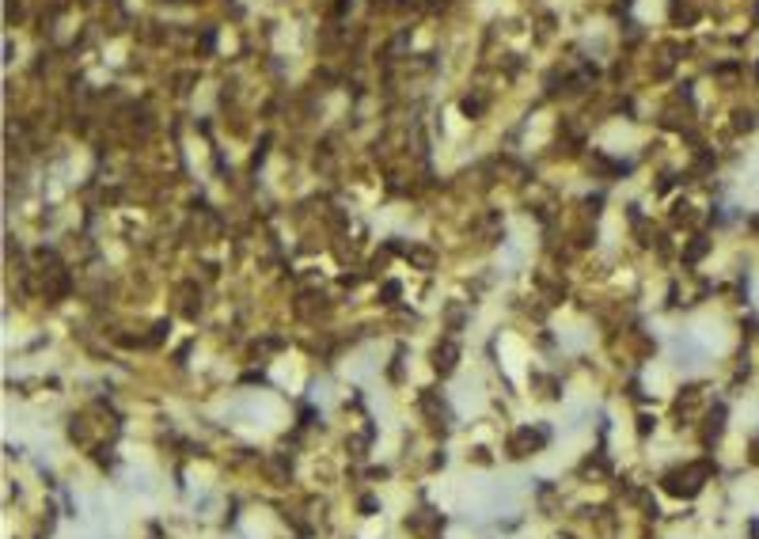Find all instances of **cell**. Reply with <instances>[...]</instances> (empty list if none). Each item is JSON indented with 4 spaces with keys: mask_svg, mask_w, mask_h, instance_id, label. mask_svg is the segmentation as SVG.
I'll list each match as a JSON object with an SVG mask.
<instances>
[{
    "mask_svg": "<svg viewBox=\"0 0 759 539\" xmlns=\"http://www.w3.org/2000/svg\"><path fill=\"white\" fill-rule=\"evenodd\" d=\"M748 459H752V464L759 467V437H755V441H752V456H748Z\"/></svg>",
    "mask_w": 759,
    "mask_h": 539,
    "instance_id": "obj_2",
    "label": "cell"
},
{
    "mask_svg": "<svg viewBox=\"0 0 759 539\" xmlns=\"http://www.w3.org/2000/svg\"><path fill=\"white\" fill-rule=\"evenodd\" d=\"M433 369L441 372V376H448V372L456 369V346L452 342H444V346L433 349Z\"/></svg>",
    "mask_w": 759,
    "mask_h": 539,
    "instance_id": "obj_1",
    "label": "cell"
}]
</instances>
